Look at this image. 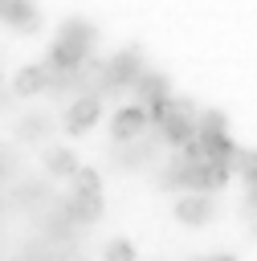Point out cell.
I'll return each mask as SVG.
<instances>
[{
    "label": "cell",
    "instance_id": "obj_1",
    "mask_svg": "<svg viewBox=\"0 0 257 261\" xmlns=\"http://www.w3.org/2000/svg\"><path fill=\"white\" fill-rule=\"evenodd\" d=\"M98 118H102V98L98 94H82L65 106V130L69 135H86L90 126H98Z\"/></svg>",
    "mask_w": 257,
    "mask_h": 261
},
{
    "label": "cell",
    "instance_id": "obj_2",
    "mask_svg": "<svg viewBox=\"0 0 257 261\" xmlns=\"http://www.w3.org/2000/svg\"><path fill=\"white\" fill-rule=\"evenodd\" d=\"M147 126H151V118H147L143 106H122L110 122V135H114V143H135V139L147 135Z\"/></svg>",
    "mask_w": 257,
    "mask_h": 261
},
{
    "label": "cell",
    "instance_id": "obj_3",
    "mask_svg": "<svg viewBox=\"0 0 257 261\" xmlns=\"http://www.w3.org/2000/svg\"><path fill=\"white\" fill-rule=\"evenodd\" d=\"M143 77V65H139V49H122L114 61L102 65V82L106 86H131Z\"/></svg>",
    "mask_w": 257,
    "mask_h": 261
},
{
    "label": "cell",
    "instance_id": "obj_4",
    "mask_svg": "<svg viewBox=\"0 0 257 261\" xmlns=\"http://www.w3.org/2000/svg\"><path fill=\"white\" fill-rule=\"evenodd\" d=\"M212 216H216V204H212V196L188 192V196H179V204H175V220H179V224H192V228H200V224H208Z\"/></svg>",
    "mask_w": 257,
    "mask_h": 261
},
{
    "label": "cell",
    "instance_id": "obj_5",
    "mask_svg": "<svg viewBox=\"0 0 257 261\" xmlns=\"http://www.w3.org/2000/svg\"><path fill=\"white\" fill-rule=\"evenodd\" d=\"M135 94H139V106L147 110V106H159V102L171 98V82H167L163 73H143V77L135 82Z\"/></svg>",
    "mask_w": 257,
    "mask_h": 261
},
{
    "label": "cell",
    "instance_id": "obj_6",
    "mask_svg": "<svg viewBox=\"0 0 257 261\" xmlns=\"http://www.w3.org/2000/svg\"><path fill=\"white\" fill-rule=\"evenodd\" d=\"M45 86H49L45 65H24V69L16 73V98H33V94H41Z\"/></svg>",
    "mask_w": 257,
    "mask_h": 261
},
{
    "label": "cell",
    "instance_id": "obj_7",
    "mask_svg": "<svg viewBox=\"0 0 257 261\" xmlns=\"http://www.w3.org/2000/svg\"><path fill=\"white\" fill-rule=\"evenodd\" d=\"M65 212H69V220H78V224H94V220L102 216V196H98V200L69 196V200H65Z\"/></svg>",
    "mask_w": 257,
    "mask_h": 261
},
{
    "label": "cell",
    "instance_id": "obj_8",
    "mask_svg": "<svg viewBox=\"0 0 257 261\" xmlns=\"http://www.w3.org/2000/svg\"><path fill=\"white\" fill-rule=\"evenodd\" d=\"M45 167H49V175H73L82 163L69 147H53V151H45Z\"/></svg>",
    "mask_w": 257,
    "mask_h": 261
},
{
    "label": "cell",
    "instance_id": "obj_9",
    "mask_svg": "<svg viewBox=\"0 0 257 261\" xmlns=\"http://www.w3.org/2000/svg\"><path fill=\"white\" fill-rule=\"evenodd\" d=\"M69 179H73V196H86V200H98L102 196V175L94 167H78Z\"/></svg>",
    "mask_w": 257,
    "mask_h": 261
},
{
    "label": "cell",
    "instance_id": "obj_10",
    "mask_svg": "<svg viewBox=\"0 0 257 261\" xmlns=\"http://www.w3.org/2000/svg\"><path fill=\"white\" fill-rule=\"evenodd\" d=\"M0 16H4V20H16V24H24V29H33V24L41 20V12H37V8H24V4H0Z\"/></svg>",
    "mask_w": 257,
    "mask_h": 261
},
{
    "label": "cell",
    "instance_id": "obj_11",
    "mask_svg": "<svg viewBox=\"0 0 257 261\" xmlns=\"http://www.w3.org/2000/svg\"><path fill=\"white\" fill-rule=\"evenodd\" d=\"M102 257H106V261H135V257H139V249H135L126 237H114V241L106 245V253H102Z\"/></svg>",
    "mask_w": 257,
    "mask_h": 261
},
{
    "label": "cell",
    "instance_id": "obj_12",
    "mask_svg": "<svg viewBox=\"0 0 257 261\" xmlns=\"http://www.w3.org/2000/svg\"><path fill=\"white\" fill-rule=\"evenodd\" d=\"M20 135H24V139H41V135H45V118H24V122H20Z\"/></svg>",
    "mask_w": 257,
    "mask_h": 261
},
{
    "label": "cell",
    "instance_id": "obj_13",
    "mask_svg": "<svg viewBox=\"0 0 257 261\" xmlns=\"http://www.w3.org/2000/svg\"><path fill=\"white\" fill-rule=\"evenodd\" d=\"M200 261H237V257H228V253H216V257H200Z\"/></svg>",
    "mask_w": 257,
    "mask_h": 261
},
{
    "label": "cell",
    "instance_id": "obj_14",
    "mask_svg": "<svg viewBox=\"0 0 257 261\" xmlns=\"http://www.w3.org/2000/svg\"><path fill=\"white\" fill-rule=\"evenodd\" d=\"M253 237H257V216H253Z\"/></svg>",
    "mask_w": 257,
    "mask_h": 261
}]
</instances>
